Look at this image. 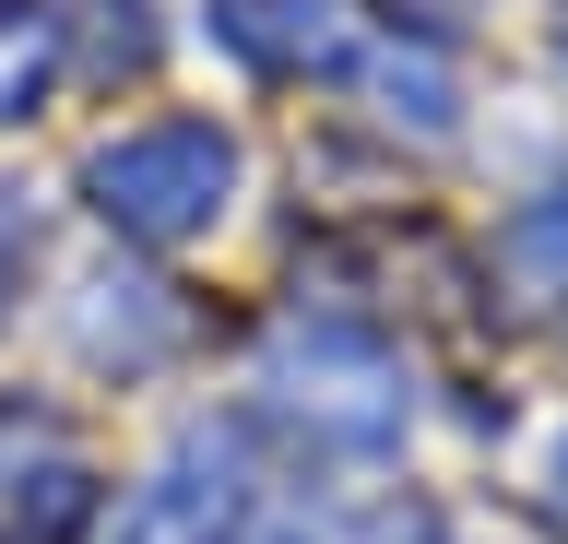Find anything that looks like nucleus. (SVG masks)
I'll use <instances>...</instances> for the list:
<instances>
[{
	"label": "nucleus",
	"instance_id": "f257e3e1",
	"mask_svg": "<svg viewBox=\"0 0 568 544\" xmlns=\"http://www.w3.org/2000/svg\"><path fill=\"white\" fill-rule=\"evenodd\" d=\"M225 178H237V154L213 119H154L131 143L95 154V202L106 225H131V237H190V225L225 214Z\"/></svg>",
	"mask_w": 568,
	"mask_h": 544
},
{
	"label": "nucleus",
	"instance_id": "f03ea898",
	"mask_svg": "<svg viewBox=\"0 0 568 544\" xmlns=\"http://www.w3.org/2000/svg\"><path fill=\"white\" fill-rule=\"evenodd\" d=\"M225 521H237V485H225V473L202 485V462H178V473H154V485H142L131 544H213Z\"/></svg>",
	"mask_w": 568,
	"mask_h": 544
}]
</instances>
